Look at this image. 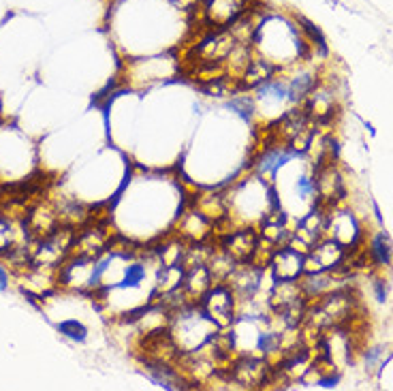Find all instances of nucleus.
Returning <instances> with one entry per match:
<instances>
[{
    "instance_id": "nucleus-1",
    "label": "nucleus",
    "mask_w": 393,
    "mask_h": 391,
    "mask_svg": "<svg viewBox=\"0 0 393 391\" xmlns=\"http://www.w3.org/2000/svg\"><path fill=\"white\" fill-rule=\"evenodd\" d=\"M169 336L180 349V353H195L207 347L220 332L201 310L197 301H188L176 308L169 317Z\"/></svg>"
},
{
    "instance_id": "nucleus-2",
    "label": "nucleus",
    "mask_w": 393,
    "mask_h": 391,
    "mask_svg": "<svg viewBox=\"0 0 393 391\" xmlns=\"http://www.w3.org/2000/svg\"><path fill=\"white\" fill-rule=\"evenodd\" d=\"M231 385L242 389H265L272 380V361L259 353L235 355L226 366Z\"/></svg>"
},
{
    "instance_id": "nucleus-3",
    "label": "nucleus",
    "mask_w": 393,
    "mask_h": 391,
    "mask_svg": "<svg viewBox=\"0 0 393 391\" xmlns=\"http://www.w3.org/2000/svg\"><path fill=\"white\" fill-rule=\"evenodd\" d=\"M197 303L201 306V310L207 315V319L218 330L231 327L235 323V319H238L240 299H238V295H235V291L231 289L229 282H214Z\"/></svg>"
},
{
    "instance_id": "nucleus-4",
    "label": "nucleus",
    "mask_w": 393,
    "mask_h": 391,
    "mask_svg": "<svg viewBox=\"0 0 393 391\" xmlns=\"http://www.w3.org/2000/svg\"><path fill=\"white\" fill-rule=\"evenodd\" d=\"M267 274L272 282H299L306 274V253L291 244H280L267 259Z\"/></svg>"
},
{
    "instance_id": "nucleus-5",
    "label": "nucleus",
    "mask_w": 393,
    "mask_h": 391,
    "mask_svg": "<svg viewBox=\"0 0 393 391\" xmlns=\"http://www.w3.org/2000/svg\"><path fill=\"white\" fill-rule=\"evenodd\" d=\"M201 7L207 28H231L253 11L250 0H201Z\"/></svg>"
},
{
    "instance_id": "nucleus-6",
    "label": "nucleus",
    "mask_w": 393,
    "mask_h": 391,
    "mask_svg": "<svg viewBox=\"0 0 393 391\" xmlns=\"http://www.w3.org/2000/svg\"><path fill=\"white\" fill-rule=\"evenodd\" d=\"M265 276H270L267 265H261L257 261H248V263H240L238 267H235L226 282L231 284L238 299L244 301V299H255V297L263 295Z\"/></svg>"
},
{
    "instance_id": "nucleus-7",
    "label": "nucleus",
    "mask_w": 393,
    "mask_h": 391,
    "mask_svg": "<svg viewBox=\"0 0 393 391\" xmlns=\"http://www.w3.org/2000/svg\"><path fill=\"white\" fill-rule=\"evenodd\" d=\"M278 73H280V66L278 64H274L270 58H265V56H261V54L255 52L250 64L246 66V71L242 73V77L238 80V86H240L242 92H250V90L259 88L261 84L274 80Z\"/></svg>"
},
{
    "instance_id": "nucleus-8",
    "label": "nucleus",
    "mask_w": 393,
    "mask_h": 391,
    "mask_svg": "<svg viewBox=\"0 0 393 391\" xmlns=\"http://www.w3.org/2000/svg\"><path fill=\"white\" fill-rule=\"evenodd\" d=\"M28 244H32V233L28 231L26 222L22 229H18L7 214H0V257L9 259L16 251Z\"/></svg>"
},
{
    "instance_id": "nucleus-9",
    "label": "nucleus",
    "mask_w": 393,
    "mask_h": 391,
    "mask_svg": "<svg viewBox=\"0 0 393 391\" xmlns=\"http://www.w3.org/2000/svg\"><path fill=\"white\" fill-rule=\"evenodd\" d=\"M212 284H214V278H212V272H210L207 265H191V267H186L182 291H184V295L191 301H199Z\"/></svg>"
},
{
    "instance_id": "nucleus-10",
    "label": "nucleus",
    "mask_w": 393,
    "mask_h": 391,
    "mask_svg": "<svg viewBox=\"0 0 393 391\" xmlns=\"http://www.w3.org/2000/svg\"><path fill=\"white\" fill-rule=\"evenodd\" d=\"M317 86V82H314V77L310 73H297L293 75L291 80L286 82V88H289V99L293 105L297 103H303L306 97L312 92V88Z\"/></svg>"
},
{
    "instance_id": "nucleus-11",
    "label": "nucleus",
    "mask_w": 393,
    "mask_h": 391,
    "mask_svg": "<svg viewBox=\"0 0 393 391\" xmlns=\"http://www.w3.org/2000/svg\"><path fill=\"white\" fill-rule=\"evenodd\" d=\"M56 332L62 338H66V340H71L75 344H84L88 340V336H90L88 325L84 321H80V319H62V321H58L56 323Z\"/></svg>"
},
{
    "instance_id": "nucleus-12",
    "label": "nucleus",
    "mask_w": 393,
    "mask_h": 391,
    "mask_svg": "<svg viewBox=\"0 0 393 391\" xmlns=\"http://www.w3.org/2000/svg\"><path fill=\"white\" fill-rule=\"evenodd\" d=\"M370 259L376 267H389L391 259H393V251H391V242L385 233H378V236L372 240L370 244Z\"/></svg>"
},
{
    "instance_id": "nucleus-13",
    "label": "nucleus",
    "mask_w": 393,
    "mask_h": 391,
    "mask_svg": "<svg viewBox=\"0 0 393 391\" xmlns=\"http://www.w3.org/2000/svg\"><path fill=\"white\" fill-rule=\"evenodd\" d=\"M297 24H301L299 30L303 32L306 41H310L312 47H319V54H321V56H327V41H325L321 28H317L310 20H306V18H301V16H297Z\"/></svg>"
},
{
    "instance_id": "nucleus-14",
    "label": "nucleus",
    "mask_w": 393,
    "mask_h": 391,
    "mask_svg": "<svg viewBox=\"0 0 393 391\" xmlns=\"http://www.w3.org/2000/svg\"><path fill=\"white\" fill-rule=\"evenodd\" d=\"M340 383V374H334V372H329L327 376H319L317 378V385L319 387H325V389H332V387H336Z\"/></svg>"
},
{
    "instance_id": "nucleus-15",
    "label": "nucleus",
    "mask_w": 393,
    "mask_h": 391,
    "mask_svg": "<svg viewBox=\"0 0 393 391\" xmlns=\"http://www.w3.org/2000/svg\"><path fill=\"white\" fill-rule=\"evenodd\" d=\"M9 287H11V274H9V270L0 263V291H9Z\"/></svg>"
},
{
    "instance_id": "nucleus-16",
    "label": "nucleus",
    "mask_w": 393,
    "mask_h": 391,
    "mask_svg": "<svg viewBox=\"0 0 393 391\" xmlns=\"http://www.w3.org/2000/svg\"><path fill=\"white\" fill-rule=\"evenodd\" d=\"M374 291H376V299L378 301L387 299V284H385V280H376L374 282Z\"/></svg>"
}]
</instances>
